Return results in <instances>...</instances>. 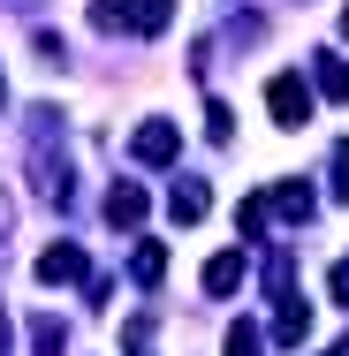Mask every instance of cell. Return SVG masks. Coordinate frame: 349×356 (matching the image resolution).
<instances>
[{"label": "cell", "mask_w": 349, "mask_h": 356, "mask_svg": "<svg viewBox=\"0 0 349 356\" xmlns=\"http://www.w3.org/2000/svg\"><path fill=\"white\" fill-rule=\"evenodd\" d=\"M266 114H274L281 129H304V122H311V83H304V76H274V83H266Z\"/></svg>", "instance_id": "6da1fadb"}, {"label": "cell", "mask_w": 349, "mask_h": 356, "mask_svg": "<svg viewBox=\"0 0 349 356\" xmlns=\"http://www.w3.org/2000/svg\"><path fill=\"white\" fill-rule=\"evenodd\" d=\"M274 303H281V311H274V341H281V349H296V341L311 334V303H304L296 288H288V296H274Z\"/></svg>", "instance_id": "7a4b0ae2"}, {"label": "cell", "mask_w": 349, "mask_h": 356, "mask_svg": "<svg viewBox=\"0 0 349 356\" xmlns=\"http://www.w3.org/2000/svg\"><path fill=\"white\" fill-rule=\"evenodd\" d=\"M91 266H84V250L76 243H54V250H38V281L54 288V281H84Z\"/></svg>", "instance_id": "3957f363"}, {"label": "cell", "mask_w": 349, "mask_h": 356, "mask_svg": "<svg viewBox=\"0 0 349 356\" xmlns=\"http://www.w3.org/2000/svg\"><path fill=\"white\" fill-rule=\"evenodd\" d=\"M175 152H183V129H167V122H144L137 129V159L144 167H167Z\"/></svg>", "instance_id": "277c9868"}, {"label": "cell", "mask_w": 349, "mask_h": 356, "mask_svg": "<svg viewBox=\"0 0 349 356\" xmlns=\"http://www.w3.org/2000/svg\"><path fill=\"white\" fill-rule=\"evenodd\" d=\"M167 23H175V0H122V31H144V38H152V31H167Z\"/></svg>", "instance_id": "5b68a950"}, {"label": "cell", "mask_w": 349, "mask_h": 356, "mask_svg": "<svg viewBox=\"0 0 349 356\" xmlns=\"http://www.w3.org/2000/svg\"><path fill=\"white\" fill-rule=\"evenodd\" d=\"M107 220H114V227H137L144 220V190L137 182H114V190H107Z\"/></svg>", "instance_id": "8992f818"}, {"label": "cell", "mask_w": 349, "mask_h": 356, "mask_svg": "<svg viewBox=\"0 0 349 356\" xmlns=\"http://www.w3.org/2000/svg\"><path fill=\"white\" fill-rule=\"evenodd\" d=\"M167 213L183 220V227H190V220H205V213H212V190H205V182H183V190L167 197Z\"/></svg>", "instance_id": "52a82bcc"}, {"label": "cell", "mask_w": 349, "mask_h": 356, "mask_svg": "<svg viewBox=\"0 0 349 356\" xmlns=\"http://www.w3.org/2000/svg\"><path fill=\"white\" fill-rule=\"evenodd\" d=\"M266 205H274L281 220H311V190H304V182H274V190H266Z\"/></svg>", "instance_id": "ba28073f"}, {"label": "cell", "mask_w": 349, "mask_h": 356, "mask_svg": "<svg viewBox=\"0 0 349 356\" xmlns=\"http://www.w3.org/2000/svg\"><path fill=\"white\" fill-rule=\"evenodd\" d=\"M235 288H243V258H235V250H220V258L205 266V296H235Z\"/></svg>", "instance_id": "9c48e42d"}, {"label": "cell", "mask_w": 349, "mask_h": 356, "mask_svg": "<svg viewBox=\"0 0 349 356\" xmlns=\"http://www.w3.org/2000/svg\"><path fill=\"white\" fill-rule=\"evenodd\" d=\"M311 61H319V91L327 99H349V61L342 54H311Z\"/></svg>", "instance_id": "30bf717a"}, {"label": "cell", "mask_w": 349, "mask_h": 356, "mask_svg": "<svg viewBox=\"0 0 349 356\" xmlns=\"http://www.w3.org/2000/svg\"><path fill=\"white\" fill-rule=\"evenodd\" d=\"M130 273H137L144 288H160V273H167V250H160V243H144V250H137V266H130Z\"/></svg>", "instance_id": "8fae6325"}, {"label": "cell", "mask_w": 349, "mask_h": 356, "mask_svg": "<svg viewBox=\"0 0 349 356\" xmlns=\"http://www.w3.org/2000/svg\"><path fill=\"white\" fill-rule=\"evenodd\" d=\"M31 341H38V356H54L69 334H61V318H31Z\"/></svg>", "instance_id": "7c38bea8"}, {"label": "cell", "mask_w": 349, "mask_h": 356, "mask_svg": "<svg viewBox=\"0 0 349 356\" xmlns=\"http://www.w3.org/2000/svg\"><path fill=\"white\" fill-rule=\"evenodd\" d=\"M266 213H274L266 197H243V213H235V227H243V235H266Z\"/></svg>", "instance_id": "4fadbf2b"}, {"label": "cell", "mask_w": 349, "mask_h": 356, "mask_svg": "<svg viewBox=\"0 0 349 356\" xmlns=\"http://www.w3.org/2000/svg\"><path fill=\"white\" fill-rule=\"evenodd\" d=\"M205 137H212V144H228V137H235V114H228L220 99H212V106H205Z\"/></svg>", "instance_id": "5bb4252c"}, {"label": "cell", "mask_w": 349, "mask_h": 356, "mask_svg": "<svg viewBox=\"0 0 349 356\" xmlns=\"http://www.w3.org/2000/svg\"><path fill=\"white\" fill-rule=\"evenodd\" d=\"M228 356H258V326L235 318V326H228Z\"/></svg>", "instance_id": "9a60e30c"}, {"label": "cell", "mask_w": 349, "mask_h": 356, "mask_svg": "<svg viewBox=\"0 0 349 356\" xmlns=\"http://www.w3.org/2000/svg\"><path fill=\"white\" fill-rule=\"evenodd\" d=\"M334 197H349V144H334Z\"/></svg>", "instance_id": "2e32d148"}, {"label": "cell", "mask_w": 349, "mask_h": 356, "mask_svg": "<svg viewBox=\"0 0 349 356\" xmlns=\"http://www.w3.org/2000/svg\"><path fill=\"white\" fill-rule=\"evenodd\" d=\"M327 288H334V303H349V258H334V273H327Z\"/></svg>", "instance_id": "e0dca14e"}, {"label": "cell", "mask_w": 349, "mask_h": 356, "mask_svg": "<svg viewBox=\"0 0 349 356\" xmlns=\"http://www.w3.org/2000/svg\"><path fill=\"white\" fill-rule=\"evenodd\" d=\"M0 356H8V318H0Z\"/></svg>", "instance_id": "ac0fdd59"}, {"label": "cell", "mask_w": 349, "mask_h": 356, "mask_svg": "<svg viewBox=\"0 0 349 356\" xmlns=\"http://www.w3.org/2000/svg\"><path fill=\"white\" fill-rule=\"evenodd\" d=\"M342 31H349V8H342Z\"/></svg>", "instance_id": "d6986e66"}, {"label": "cell", "mask_w": 349, "mask_h": 356, "mask_svg": "<svg viewBox=\"0 0 349 356\" xmlns=\"http://www.w3.org/2000/svg\"><path fill=\"white\" fill-rule=\"evenodd\" d=\"M0 99H8V83H0Z\"/></svg>", "instance_id": "ffe728a7"}]
</instances>
